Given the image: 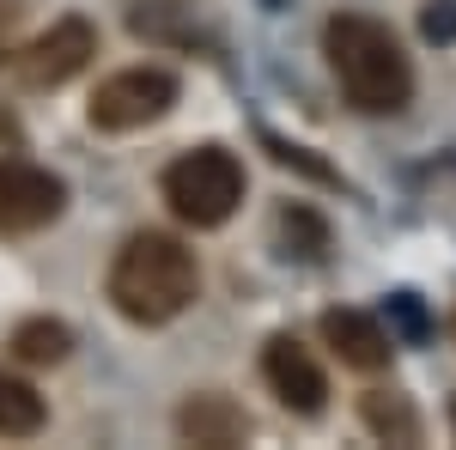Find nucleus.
Returning a JSON list of instances; mask_svg holds the SVG:
<instances>
[{
    "mask_svg": "<svg viewBox=\"0 0 456 450\" xmlns=\"http://www.w3.org/2000/svg\"><path fill=\"white\" fill-rule=\"evenodd\" d=\"M420 31L426 43H456V0H432L420 12Z\"/></svg>",
    "mask_w": 456,
    "mask_h": 450,
    "instance_id": "nucleus-15",
    "label": "nucleus"
},
{
    "mask_svg": "<svg viewBox=\"0 0 456 450\" xmlns=\"http://www.w3.org/2000/svg\"><path fill=\"white\" fill-rule=\"evenodd\" d=\"M262 146L274 152V165H292V171H305V176H316V183H335V171L329 165H316L305 146H292V140H274V135H262Z\"/></svg>",
    "mask_w": 456,
    "mask_h": 450,
    "instance_id": "nucleus-14",
    "label": "nucleus"
},
{
    "mask_svg": "<svg viewBox=\"0 0 456 450\" xmlns=\"http://www.w3.org/2000/svg\"><path fill=\"white\" fill-rule=\"evenodd\" d=\"M43 420H49L43 396L25 378L0 372V438H31V432H43Z\"/></svg>",
    "mask_w": 456,
    "mask_h": 450,
    "instance_id": "nucleus-12",
    "label": "nucleus"
},
{
    "mask_svg": "<svg viewBox=\"0 0 456 450\" xmlns=\"http://www.w3.org/2000/svg\"><path fill=\"white\" fill-rule=\"evenodd\" d=\"M0 61H6V6H0Z\"/></svg>",
    "mask_w": 456,
    "mask_h": 450,
    "instance_id": "nucleus-17",
    "label": "nucleus"
},
{
    "mask_svg": "<svg viewBox=\"0 0 456 450\" xmlns=\"http://www.w3.org/2000/svg\"><path fill=\"white\" fill-rule=\"evenodd\" d=\"M389 311H395V323H402V329H408L414 341L426 335V311L414 305V292H395V299H389Z\"/></svg>",
    "mask_w": 456,
    "mask_h": 450,
    "instance_id": "nucleus-16",
    "label": "nucleus"
},
{
    "mask_svg": "<svg viewBox=\"0 0 456 450\" xmlns=\"http://www.w3.org/2000/svg\"><path fill=\"white\" fill-rule=\"evenodd\" d=\"M322 55H329V68H335L353 110H365V116L408 110V98H414V61H408V49L395 43L389 25L365 19V12H335L322 25Z\"/></svg>",
    "mask_w": 456,
    "mask_h": 450,
    "instance_id": "nucleus-2",
    "label": "nucleus"
},
{
    "mask_svg": "<svg viewBox=\"0 0 456 450\" xmlns=\"http://www.w3.org/2000/svg\"><path fill=\"white\" fill-rule=\"evenodd\" d=\"M359 414H365V426H371L378 438H389V445H414V438H420V414H414L408 396H395V389H365V396H359Z\"/></svg>",
    "mask_w": 456,
    "mask_h": 450,
    "instance_id": "nucleus-11",
    "label": "nucleus"
},
{
    "mask_svg": "<svg viewBox=\"0 0 456 450\" xmlns=\"http://www.w3.org/2000/svg\"><path fill=\"white\" fill-rule=\"evenodd\" d=\"M176 432H183L189 445H201V450H232V445L249 438V414L232 396L201 389V396H189V402L176 408Z\"/></svg>",
    "mask_w": 456,
    "mask_h": 450,
    "instance_id": "nucleus-9",
    "label": "nucleus"
},
{
    "mask_svg": "<svg viewBox=\"0 0 456 450\" xmlns=\"http://www.w3.org/2000/svg\"><path fill=\"white\" fill-rule=\"evenodd\" d=\"M92 55H98V25L68 12V19H55L49 31H37L19 49V79L31 92H55V86H68V79H79L92 68Z\"/></svg>",
    "mask_w": 456,
    "mask_h": 450,
    "instance_id": "nucleus-5",
    "label": "nucleus"
},
{
    "mask_svg": "<svg viewBox=\"0 0 456 450\" xmlns=\"http://www.w3.org/2000/svg\"><path fill=\"white\" fill-rule=\"evenodd\" d=\"M262 378L281 396V408H292L298 420H316L329 408V378L311 359V347L292 341V335H274V341L262 347Z\"/></svg>",
    "mask_w": 456,
    "mask_h": 450,
    "instance_id": "nucleus-7",
    "label": "nucleus"
},
{
    "mask_svg": "<svg viewBox=\"0 0 456 450\" xmlns=\"http://www.w3.org/2000/svg\"><path fill=\"white\" fill-rule=\"evenodd\" d=\"M159 189H165V208H171L183 225L219 232L232 213L244 208V165H238V152H225V146H195V152H183V159L165 165Z\"/></svg>",
    "mask_w": 456,
    "mask_h": 450,
    "instance_id": "nucleus-3",
    "label": "nucleus"
},
{
    "mask_svg": "<svg viewBox=\"0 0 456 450\" xmlns=\"http://www.w3.org/2000/svg\"><path fill=\"white\" fill-rule=\"evenodd\" d=\"M281 232H286V243L298 238V250H292V256H322V243H329L322 219H316V213H305V208H286L281 213Z\"/></svg>",
    "mask_w": 456,
    "mask_h": 450,
    "instance_id": "nucleus-13",
    "label": "nucleus"
},
{
    "mask_svg": "<svg viewBox=\"0 0 456 450\" xmlns=\"http://www.w3.org/2000/svg\"><path fill=\"white\" fill-rule=\"evenodd\" d=\"M322 341L347 372H384L395 341L384 335V323L365 311H322Z\"/></svg>",
    "mask_w": 456,
    "mask_h": 450,
    "instance_id": "nucleus-8",
    "label": "nucleus"
},
{
    "mask_svg": "<svg viewBox=\"0 0 456 450\" xmlns=\"http://www.w3.org/2000/svg\"><path fill=\"white\" fill-rule=\"evenodd\" d=\"M68 208V183L43 165H19V159H0V238H19V232H43L55 225Z\"/></svg>",
    "mask_w": 456,
    "mask_h": 450,
    "instance_id": "nucleus-6",
    "label": "nucleus"
},
{
    "mask_svg": "<svg viewBox=\"0 0 456 450\" xmlns=\"http://www.w3.org/2000/svg\"><path fill=\"white\" fill-rule=\"evenodd\" d=\"M12 353H19L25 365H61L73 353V329L61 316H25V323L12 329Z\"/></svg>",
    "mask_w": 456,
    "mask_h": 450,
    "instance_id": "nucleus-10",
    "label": "nucleus"
},
{
    "mask_svg": "<svg viewBox=\"0 0 456 450\" xmlns=\"http://www.w3.org/2000/svg\"><path fill=\"white\" fill-rule=\"evenodd\" d=\"M110 305L141 323V329H165L201 299V268H195V250L171 232H134V238L116 250L104 280Z\"/></svg>",
    "mask_w": 456,
    "mask_h": 450,
    "instance_id": "nucleus-1",
    "label": "nucleus"
},
{
    "mask_svg": "<svg viewBox=\"0 0 456 450\" xmlns=\"http://www.w3.org/2000/svg\"><path fill=\"white\" fill-rule=\"evenodd\" d=\"M176 104V73L171 68H122L98 79V92H92V128L98 135H134V128H152L159 116H171Z\"/></svg>",
    "mask_w": 456,
    "mask_h": 450,
    "instance_id": "nucleus-4",
    "label": "nucleus"
}]
</instances>
